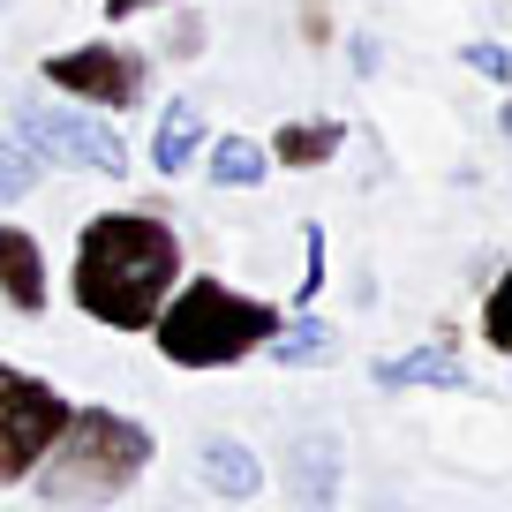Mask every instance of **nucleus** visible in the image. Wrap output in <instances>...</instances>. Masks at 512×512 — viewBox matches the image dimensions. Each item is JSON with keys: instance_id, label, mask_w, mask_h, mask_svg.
Returning a JSON list of instances; mask_svg holds the SVG:
<instances>
[{"instance_id": "13", "label": "nucleus", "mask_w": 512, "mask_h": 512, "mask_svg": "<svg viewBox=\"0 0 512 512\" xmlns=\"http://www.w3.org/2000/svg\"><path fill=\"white\" fill-rule=\"evenodd\" d=\"M211 181H219V189H256V181H264V144H249V136H219V144H211Z\"/></svg>"}, {"instance_id": "17", "label": "nucleus", "mask_w": 512, "mask_h": 512, "mask_svg": "<svg viewBox=\"0 0 512 512\" xmlns=\"http://www.w3.org/2000/svg\"><path fill=\"white\" fill-rule=\"evenodd\" d=\"M467 61H475V68H482V76H497V83H505V53H497V46H490V38H482V46H467Z\"/></svg>"}, {"instance_id": "2", "label": "nucleus", "mask_w": 512, "mask_h": 512, "mask_svg": "<svg viewBox=\"0 0 512 512\" xmlns=\"http://www.w3.org/2000/svg\"><path fill=\"white\" fill-rule=\"evenodd\" d=\"M151 452L159 445H151L144 422L113 415V407H68L61 437L46 445V460L23 482H38L46 505H113V497L151 467Z\"/></svg>"}, {"instance_id": "8", "label": "nucleus", "mask_w": 512, "mask_h": 512, "mask_svg": "<svg viewBox=\"0 0 512 512\" xmlns=\"http://www.w3.org/2000/svg\"><path fill=\"white\" fill-rule=\"evenodd\" d=\"M287 490L302 497L309 512H324L339 497V437L332 430H309L302 445H294V460H287Z\"/></svg>"}, {"instance_id": "12", "label": "nucleus", "mask_w": 512, "mask_h": 512, "mask_svg": "<svg viewBox=\"0 0 512 512\" xmlns=\"http://www.w3.org/2000/svg\"><path fill=\"white\" fill-rule=\"evenodd\" d=\"M204 482L241 505V497L264 490V467H256V452L241 445V437H211V445H204Z\"/></svg>"}, {"instance_id": "1", "label": "nucleus", "mask_w": 512, "mask_h": 512, "mask_svg": "<svg viewBox=\"0 0 512 512\" xmlns=\"http://www.w3.org/2000/svg\"><path fill=\"white\" fill-rule=\"evenodd\" d=\"M181 287V234L151 211H98L76 234V309L113 332H151Z\"/></svg>"}, {"instance_id": "9", "label": "nucleus", "mask_w": 512, "mask_h": 512, "mask_svg": "<svg viewBox=\"0 0 512 512\" xmlns=\"http://www.w3.org/2000/svg\"><path fill=\"white\" fill-rule=\"evenodd\" d=\"M196 144H204V113H196V98H174L151 128V174H181L196 159Z\"/></svg>"}, {"instance_id": "10", "label": "nucleus", "mask_w": 512, "mask_h": 512, "mask_svg": "<svg viewBox=\"0 0 512 512\" xmlns=\"http://www.w3.org/2000/svg\"><path fill=\"white\" fill-rule=\"evenodd\" d=\"M339 144H347V128H339L332 113H309V121H287V128H279L264 159H279V166H332Z\"/></svg>"}, {"instance_id": "3", "label": "nucleus", "mask_w": 512, "mask_h": 512, "mask_svg": "<svg viewBox=\"0 0 512 512\" xmlns=\"http://www.w3.org/2000/svg\"><path fill=\"white\" fill-rule=\"evenodd\" d=\"M279 309L256 302V294L226 287V279H189V287L166 294V309L151 317V339L174 369H234L241 354H256L279 332Z\"/></svg>"}, {"instance_id": "6", "label": "nucleus", "mask_w": 512, "mask_h": 512, "mask_svg": "<svg viewBox=\"0 0 512 512\" xmlns=\"http://www.w3.org/2000/svg\"><path fill=\"white\" fill-rule=\"evenodd\" d=\"M46 83H53V91H68L76 106L121 113V106H136V98H144L151 61H144L136 46H121V38H91V46L53 53V61H46Z\"/></svg>"}, {"instance_id": "18", "label": "nucleus", "mask_w": 512, "mask_h": 512, "mask_svg": "<svg viewBox=\"0 0 512 512\" xmlns=\"http://www.w3.org/2000/svg\"><path fill=\"white\" fill-rule=\"evenodd\" d=\"M144 8H181V0H106V16L128 23V16H144Z\"/></svg>"}, {"instance_id": "5", "label": "nucleus", "mask_w": 512, "mask_h": 512, "mask_svg": "<svg viewBox=\"0 0 512 512\" xmlns=\"http://www.w3.org/2000/svg\"><path fill=\"white\" fill-rule=\"evenodd\" d=\"M61 422H68V400L46 377L0 362V482L31 475V467L46 460V445L61 437Z\"/></svg>"}, {"instance_id": "14", "label": "nucleus", "mask_w": 512, "mask_h": 512, "mask_svg": "<svg viewBox=\"0 0 512 512\" xmlns=\"http://www.w3.org/2000/svg\"><path fill=\"white\" fill-rule=\"evenodd\" d=\"M272 362H287V369H309V362H332V324H279L272 339Z\"/></svg>"}, {"instance_id": "15", "label": "nucleus", "mask_w": 512, "mask_h": 512, "mask_svg": "<svg viewBox=\"0 0 512 512\" xmlns=\"http://www.w3.org/2000/svg\"><path fill=\"white\" fill-rule=\"evenodd\" d=\"M31 181H38L31 151H23V144H0V204H16V196H31Z\"/></svg>"}, {"instance_id": "11", "label": "nucleus", "mask_w": 512, "mask_h": 512, "mask_svg": "<svg viewBox=\"0 0 512 512\" xmlns=\"http://www.w3.org/2000/svg\"><path fill=\"white\" fill-rule=\"evenodd\" d=\"M377 384L384 392H407V384H445V392H467V369L452 347H415L400 362H377Z\"/></svg>"}, {"instance_id": "16", "label": "nucleus", "mask_w": 512, "mask_h": 512, "mask_svg": "<svg viewBox=\"0 0 512 512\" xmlns=\"http://www.w3.org/2000/svg\"><path fill=\"white\" fill-rule=\"evenodd\" d=\"M317 287H324V234L309 226V272H302V302H317Z\"/></svg>"}, {"instance_id": "7", "label": "nucleus", "mask_w": 512, "mask_h": 512, "mask_svg": "<svg viewBox=\"0 0 512 512\" xmlns=\"http://www.w3.org/2000/svg\"><path fill=\"white\" fill-rule=\"evenodd\" d=\"M0 302L23 309V317L46 309V256L23 226H0Z\"/></svg>"}, {"instance_id": "4", "label": "nucleus", "mask_w": 512, "mask_h": 512, "mask_svg": "<svg viewBox=\"0 0 512 512\" xmlns=\"http://www.w3.org/2000/svg\"><path fill=\"white\" fill-rule=\"evenodd\" d=\"M16 144L46 166H83V174H136L128 166V144L113 136L106 121H91V106H23L16 113Z\"/></svg>"}]
</instances>
